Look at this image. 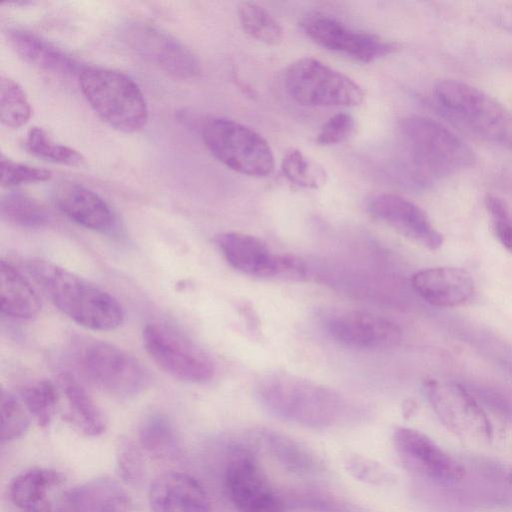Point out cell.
I'll list each match as a JSON object with an SVG mask.
<instances>
[{
  "instance_id": "obj_1",
  "label": "cell",
  "mask_w": 512,
  "mask_h": 512,
  "mask_svg": "<svg viewBox=\"0 0 512 512\" xmlns=\"http://www.w3.org/2000/svg\"><path fill=\"white\" fill-rule=\"evenodd\" d=\"M25 267L42 293L79 325L107 331L122 324L124 311L117 299L82 276L43 259H31Z\"/></svg>"
},
{
  "instance_id": "obj_2",
  "label": "cell",
  "mask_w": 512,
  "mask_h": 512,
  "mask_svg": "<svg viewBox=\"0 0 512 512\" xmlns=\"http://www.w3.org/2000/svg\"><path fill=\"white\" fill-rule=\"evenodd\" d=\"M407 179L426 186L433 180L456 174L475 161L472 148L444 124L421 115L400 123Z\"/></svg>"
},
{
  "instance_id": "obj_3",
  "label": "cell",
  "mask_w": 512,
  "mask_h": 512,
  "mask_svg": "<svg viewBox=\"0 0 512 512\" xmlns=\"http://www.w3.org/2000/svg\"><path fill=\"white\" fill-rule=\"evenodd\" d=\"M259 403L271 414L301 426L328 428L345 416V402L334 390L284 372L268 373L256 385Z\"/></svg>"
},
{
  "instance_id": "obj_4",
  "label": "cell",
  "mask_w": 512,
  "mask_h": 512,
  "mask_svg": "<svg viewBox=\"0 0 512 512\" xmlns=\"http://www.w3.org/2000/svg\"><path fill=\"white\" fill-rule=\"evenodd\" d=\"M434 99L447 116L494 145L512 148V112L497 99L466 82L436 83Z\"/></svg>"
},
{
  "instance_id": "obj_5",
  "label": "cell",
  "mask_w": 512,
  "mask_h": 512,
  "mask_svg": "<svg viewBox=\"0 0 512 512\" xmlns=\"http://www.w3.org/2000/svg\"><path fill=\"white\" fill-rule=\"evenodd\" d=\"M80 89L95 113L114 129L133 133L148 121V106L140 87L126 74L85 66Z\"/></svg>"
},
{
  "instance_id": "obj_6",
  "label": "cell",
  "mask_w": 512,
  "mask_h": 512,
  "mask_svg": "<svg viewBox=\"0 0 512 512\" xmlns=\"http://www.w3.org/2000/svg\"><path fill=\"white\" fill-rule=\"evenodd\" d=\"M210 153L231 170L251 177H266L274 170L269 143L253 129L226 118H211L202 128Z\"/></svg>"
},
{
  "instance_id": "obj_7",
  "label": "cell",
  "mask_w": 512,
  "mask_h": 512,
  "mask_svg": "<svg viewBox=\"0 0 512 512\" xmlns=\"http://www.w3.org/2000/svg\"><path fill=\"white\" fill-rule=\"evenodd\" d=\"M284 82L288 94L306 106L351 107L365 99V91L357 82L311 57L291 63Z\"/></svg>"
},
{
  "instance_id": "obj_8",
  "label": "cell",
  "mask_w": 512,
  "mask_h": 512,
  "mask_svg": "<svg viewBox=\"0 0 512 512\" xmlns=\"http://www.w3.org/2000/svg\"><path fill=\"white\" fill-rule=\"evenodd\" d=\"M143 344L151 359L166 373L190 383H202L214 375L210 357L194 342L164 323H148Z\"/></svg>"
},
{
  "instance_id": "obj_9",
  "label": "cell",
  "mask_w": 512,
  "mask_h": 512,
  "mask_svg": "<svg viewBox=\"0 0 512 512\" xmlns=\"http://www.w3.org/2000/svg\"><path fill=\"white\" fill-rule=\"evenodd\" d=\"M80 365L91 382L116 397L136 396L148 382L145 370L133 356L104 341L87 343L80 353Z\"/></svg>"
},
{
  "instance_id": "obj_10",
  "label": "cell",
  "mask_w": 512,
  "mask_h": 512,
  "mask_svg": "<svg viewBox=\"0 0 512 512\" xmlns=\"http://www.w3.org/2000/svg\"><path fill=\"white\" fill-rule=\"evenodd\" d=\"M395 451L407 471L442 487H452L466 476L465 465L443 450L426 434L408 427L393 433Z\"/></svg>"
},
{
  "instance_id": "obj_11",
  "label": "cell",
  "mask_w": 512,
  "mask_h": 512,
  "mask_svg": "<svg viewBox=\"0 0 512 512\" xmlns=\"http://www.w3.org/2000/svg\"><path fill=\"white\" fill-rule=\"evenodd\" d=\"M422 390L439 420L456 435L469 440L492 438L491 423L478 401L462 385L426 379Z\"/></svg>"
},
{
  "instance_id": "obj_12",
  "label": "cell",
  "mask_w": 512,
  "mask_h": 512,
  "mask_svg": "<svg viewBox=\"0 0 512 512\" xmlns=\"http://www.w3.org/2000/svg\"><path fill=\"white\" fill-rule=\"evenodd\" d=\"M123 39L137 55L173 77L190 79L201 72L196 55L177 38L152 23H129L123 29Z\"/></svg>"
},
{
  "instance_id": "obj_13",
  "label": "cell",
  "mask_w": 512,
  "mask_h": 512,
  "mask_svg": "<svg viewBox=\"0 0 512 512\" xmlns=\"http://www.w3.org/2000/svg\"><path fill=\"white\" fill-rule=\"evenodd\" d=\"M216 241L226 261L244 274L264 278H301L305 275L304 264L299 259L276 253L256 236L226 232L218 235Z\"/></svg>"
},
{
  "instance_id": "obj_14",
  "label": "cell",
  "mask_w": 512,
  "mask_h": 512,
  "mask_svg": "<svg viewBox=\"0 0 512 512\" xmlns=\"http://www.w3.org/2000/svg\"><path fill=\"white\" fill-rule=\"evenodd\" d=\"M225 488L238 512H287L285 496L250 454L237 455L225 471Z\"/></svg>"
},
{
  "instance_id": "obj_15",
  "label": "cell",
  "mask_w": 512,
  "mask_h": 512,
  "mask_svg": "<svg viewBox=\"0 0 512 512\" xmlns=\"http://www.w3.org/2000/svg\"><path fill=\"white\" fill-rule=\"evenodd\" d=\"M301 26L305 34L319 46L346 54L361 62L374 61L397 49L394 42L375 34L353 30L324 14L307 16Z\"/></svg>"
},
{
  "instance_id": "obj_16",
  "label": "cell",
  "mask_w": 512,
  "mask_h": 512,
  "mask_svg": "<svg viewBox=\"0 0 512 512\" xmlns=\"http://www.w3.org/2000/svg\"><path fill=\"white\" fill-rule=\"evenodd\" d=\"M367 210L374 219L429 250H437L443 244L442 234L433 226L425 211L400 195H376L369 201Z\"/></svg>"
},
{
  "instance_id": "obj_17",
  "label": "cell",
  "mask_w": 512,
  "mask_h": 512,
  "mask_svg": "<svg viewBox=\"0 0 512 512\" xmlns=\"http://www.w3.org/2000/svg\"><path fill=\"white\" fill-rule=\"evenodd\" d=\"M328 330L337 342L355 349H390L397 347L402 340L398 325L364 311H349L334 317L328 324Z\"/></svg>"
},
{
  "instance_id": "obj_18",
  "label": "cell",
  "mask_w": 512,
  "mask_h": 512,
  "mask_svg": "<svg viewBox=\"0 0 512 512\" xmlns=\"http://www.w3.org/2000/svg\"><path fill=\"white\" fill-rule=\"evenodd\" d=\"M133 501L123 486L109 477H97L63 492L54 512H132Z\"/></svg>"
},
{
  "instance_id": "obj_19",
  "label": "cell",
  "mask_w": 512,
  "mask_h": 512,
  "mask_svg": "<svg viewBox=\"0 0 512 512\" xmlns=\"http://www.w3.org/2000/svg\"><path fill=\"white\" fill-rule=\"evenodd\" d=\"M148 500L152 512H211L203 486L193 476L179 471L158 475L150 485Z\"/></svg>"
},
{
  "instance_id": "obj_20",
  "label": "cell",
  "mask_w": 512,
  "mask_h": 512,
  "mask_svg": "<svg viewBox=\"0 0 512 512\" xmlns=\"http://www.w3.org/2000/svg\"><path fill=\"white\" fill-rule=\"evenodd\" d=\"M414 291L436 307L451 308L466 303L474 294L475 282L461 267L442 266L418 271L412 276Z\"/></svg>"
},
{
  "instance_id": "obj_21",
  "label": "cell",
  "mask_w": 512,
  "mask_h": 512,
  "mask_svg": "<svg viewBox=\"0 0 512 512\" xmlns=\"http://www.w3.org/2000/svg\"><path fill=\"white\" fill-rule=\"evenodd\" d=\"M54 203L66 217L87 229L105 232L114 223L109 205L97 193L83 185H59L54 192Z\"/></svg>"
},
{
  "instance_id": "obj_22",
  "label": "cell",
  "mask_w": 512,
  "mask_h": 512,
  "mask_svg": "<svg viewBox=\"0 0 512 512\" xmlns=\"http://www.w3.org/2000/svg\"><path fill=\"white\" fill-rule=\"evenodd\" d=\"M6 36L10 46L25 62L44 71L62 76H78L85 67L31 31L12 28L7 30Z\"/></svg>"
},
{
  "instance_id": "obj_23",
  "label": "cell",
  "mask_w": 512,
  "mask_h": 512,
  "mask_svg": "<svg viewBox=\"0 0 512 512\" xmlns=\"http://www.w3.org/2000/svg\"><path fill=\"white\" fill-rule=\"evenodd\" d=\"M64 481V475L55 469L30 468L10 481L9 498L23 512H54L52 492Z\"/></svg>"
},
{
  "instance_id": "obj_24",
  "label": "cell",
  "mask_w": 512,
  "mask_h": 512,
  "mask_svg": "<svg viewBox=\"0 0 512 512\" xmlns=\"http://www.w3.org/2000/svg\"><path fill=\"white\" fill-rule=\"evenodd\" d=\"M58 385L67 404L69 422L86 436L96 437L103 434L107 428L105 415L74 374L61 372Z\"/></svg>"
},
{
  "instance_id": "obj_25",
  "label": "cell",
  "mask_w": 512,
  "mask_h": 512,
  "mask_svg": "<svg viewBox=\"0 0 512 512\" xmlns=\"http://www.w3.org/2000/svg\"><path fill=\"white\" fill-rule=\"evenodd\" d=\"M0 299L2 314L27 319L35 316L41 302L35 289L9 261L0 262Z\"/></svg>"
},
{
  "instance_id": "obj_26",
  "label": "cell",
  "mask_w": 512,
  "mask_h": 512,
  "mask_svg": "<svg viewBox=\"0 0 512 512\" xmlns=\"http://www.w3.org/2000/svg\"><path fill=\"white\" fill-rule=\"evenodd\" d=\"M266 453L283 469L298 475H312L323 470L320 459L308 448L281 433L261 430L256 434Z\"/></svg>"
},
{
  "instance_id": "obj_27",
  "label": "cell",
  "mask_w": 512,
  "mask_h": 512,
  "mask_svg": "<svg viewBox=\"0 0 512 512\" xmlns=\"http://www.w3.org/2000/svg\"><path fill=\"white\" fill-rule=\"evenodd\" d=\"M139 447L151 458L174 460L181 453L178 433L169 417L162 413L146 416L138 429Z\"/></svg>"
},
{
  "instance_id": "obj_28",
  "label": "cell",
  "mask_w": 512,
  "mask_h": 512,
  "mask_svg": "<svg viewBox=\"0 0 512 512\" xmlns=\"http://www.w3.org/2000/svg\"><path fill=\"white\" fill-rule=\"evenodd\" d=\"M0 213L2 219L25 228L43 227L50 221L48 211L40 202L20 192L2 196Z\"/></svg>"
},
{
  "instance_id": "obj_29",
  "label": "cell",
  "mask_w": 512,
  "mask_h": 512,
  "mask_svg": "<svg viewBox=\"0 0 512 512\" xmlns=\"http://www.w3.org/2000/svg\"><path fill=\"white\" fill-rule=\"evenodd\" d=\"M19 399L41 428L48 427L56 413L59 391L49 380H38L19 389Z\"/></svg>"
},
{
  "instance_id": "obj_30",
  "label": "cell",
  "mask_w": 512,
  "mask_h": 512,
  "mask_svg": "<svg viewBox=\"0 0 512 512\" xmlns=\"http://www.w3.org/2000/svg\"><path fill=\"white\" fill-rule=\"evenodd\" d=\"M240 24L250 37L276 46L283 40V29L276 19L254 2H241L237 7Z\"/></svg>"
},
{
  "instance_id": "obj_31",
  "label": "cell",
  "mask_w": 512,
  "mask_h": 512,
  "mask_svg": "<svg viewBox=\"0 0 512 512\" xmlns=\"http://www.w3.org/2000/svg\"><path fill=\"white\" fill-rule=\"evenodd\" d=\"M281 170L288 181L305 189H319L327 181L325 169L295 148H289L284 153Z\"/></svg>"
},
{
  "instance_id": "obj_32",
  "label": "cell",
  "mask_w": 512,
  "mask_h": 512,
  "mask_svg": "<svg viewBox=\"0 0 512 512\" xmlns=\"http://www.w3.org/2000/svg\"><path fill=\"white\" fill-rule=\"evenodd\" d=\"M24 148L32 155L49 162L80 166L84 163V157L77 150L55 142L40 127H32L24 141Z\"/></svg>"
},
{
  "instance_id": "obj_33",
  "label": "cell",
  "mask_w": 512,
  "mask_h": 512,
  "mask_svg": "<svg viewBox=\"0 0 512 512\" xmlns=\"http://www.w3.org/2000/svg\"><path fill=\"white\" fill-rule=\"evenodd\" d=\"M31 116V106L22 87L13 79L1 76L0 120L10 128L25 125Z\"/></svg>"
},
{
  "instance_id": "obj_34",
  "label": "cell",
  "mask_w": 512,
  "mask_h": 512,
  "mask_svg": "<svg viewBox=\"0 0 512 512\" xmlns=\"http://www.w3.org/2000/svg\"><path fill=\"white\" fill-rule=\"evenodd\" d=\"M1 442L6 443L22 437L29 428V413L13 393L2 389L1 400Z\"/></svg>"
},
{
  "instance_id": "obj_35",
  "label": "cell",
  "mask_w": 512,
  "mask_h": 512,
  "mask_svg": "<svg viewBox=\"0 0 512 512\" xmlns=\"http://www.w3.org/2000/svg\"><path fill=\"white\" fill-rule=\"evenodd\" d=\"M117 471L128 485L138 486L145 476V466L139 447L128 439L119 441L116 447Z\"/></svg>"
},
{
  "instance_id": "obj_36",
  "label": "cell",
  "mask_w": 512,
  "mask_h": 512,
  "mask_svg": "<svg viewBox=\"0 0 512 512\" xmlns=\"http://www.w3.org/2000/svg\"><path fill=\"white\" fill-rule=\"evenodd\" d=\"M2 187L10 188L22 184L45 182L51 179L49 170L14 162L3 153L0 158Z\"/></svg>"
},
{
  "instance_id": "obj_37",
  "label": "cell",
  "mask_w": 512,
  "mask_h": 512,
  "mask_svg": "<svg viewBox=\"0 0 512 512\" xmlns=\"http://www.w3.org/2000/svg\"><path fill=\"white\" fill-rule=\"evenodd\" d=\"M493 231L500 244L512 253V211L501 197L488 194L484 200Z\"/></svg>"
},
{
  "instance_id": "obj_38",
  "label": "cell",
  "mask_w": 512,
  "mask_h": 512,
  "mask_svg": "<svg viewBox=\"0 0 512 512\" xmlns=\"http://www.w3.org/2000/svg\"><path fill=\"white\" fill-rule=\"evenodd\" d=\"M355 131L352 115L341 112L330 117L321 127L316 142L322 146L335 145L348 140Z\"/></svg>"
},
{
  "instance_id": "obj_39",
  "label": "cell",
  "mask_w": 512,
  "mask_h": 512,
  "mask_svg": "<svg viewBox=\"0 0 512 512\" xmlns=\"http://www.w3.org/2000/svg\"><path fill=\"white\" fill-rule=\"evenodd\" d=\"M348 471L357 479L376 485L389 482L390 476L382 465L362 456L353 455L346 461Z\"/></svg>"
}]
</instances>
